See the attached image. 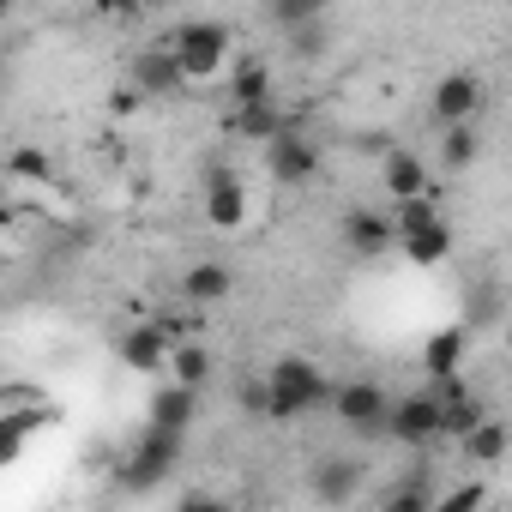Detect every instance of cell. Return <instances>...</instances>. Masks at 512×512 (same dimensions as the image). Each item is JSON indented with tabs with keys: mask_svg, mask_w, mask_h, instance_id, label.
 Masks as SVG:
<instances>
[{
	"mask_svg": "<svg viewBox=\"0 0 512 512\" xmlns=\"http://www.w3.org/2000/svg\"><path fill=\"white\" fill-rule=\"evenodd\" d=\"M476 157H482V133H476V121L440 133V163H446V169H470Z\"/></svg>",
	"mask_w": 512,
	"mask_h": 512,
	"instance_id": "22",
	"label": "cell"
},
{
	"mask_svg": "<svg viewBox=\"0 0 512 512\" xmlns=\"http://www.w3.org/2000/svg\"><path fill=\"white\" fill-rule=\"evenodd\" d=\"M169 350H175V344H169V332H163V326H151V320H145V326H127V332H121V344H115V356H121L133 374H163V368H169Z\"/></svg>",
	"mask_w": 512,
	"mask_h": 512,
	"instance_id": "10",
	"label": "cell"
},
{
	"mask_svg": "<svg viewBox=\"0 0 512 512\" xmlns=\"http://www.w3.org/2000/svg\"><path fill=\"white\" fill-rule=\"evenodd\" d=\"M386 440H398V446H428V440H440V398H434L428 386H416L410 398H392V410H386Z\"/></svg>",
	"mask_w": 512,
	"mask_h": 512,
	"instance_id": "7",
	"label": "cell"
},
{
	"mask_svg": "<svg viewBox=\"0 0 512 512\" xmlns=\"http://www.w3.org/2000/svg\"><path fill=\"white\" fill-rule=\"evenodd\" d=\"M344 247L356 253V260H380V253H392V217L386 211H344Z\"/></svg>",
	"mask_w": 512,
	"mask_h": 512,
	"instance_id": "12",
	"label": "cell"
},
{
	"mask_svg": "<svg viewBox=\"0 0 512 512\" xmlns=\"http://www.w3.org/2000/svg\"><path fill=\"white\" fill-rule=\"evenodd\" d=\"M229 133H241V139H278L284 133V115H278V103H260V109H229Z\"/></svg>",
	"mask_w": 512,
	"mask_h": 512,
	"instance_id": "21",
	"label": "cell"
},
{
	"mask_svg": "<svg viewBox=\"0 0 512 512\" xmlns=\"http://www.w3.org/2000/svg\"><path fill=\"white\" fill-rule=\"evenodd\" d=\"M266 169H272L278 187H308L320 175V145L302 139L296 127H284L278 139H266Z\"/></svg>",
	"mask_w": 512,
	"mask_h": 512,
	"instance_id": "8",
	"label": "cell"
},
{
	"mask_svg": "<svg viewBox=\"0 0 512 512\" xmlns=\"http://www.w3.org/2000/svg\"><path fill=\"white\" fill-rule=\"evenodd\" d=\"M266 19H272L278 31H302V25L326 19V7H320V0H272V7H266Z\"/></svg>",
	"mask_w": 512,
	"mask_h": 512,
	"instance_id": "25",
	"label": "cell"
},
{
	"mask_svg": "<svg viewBox=\"0 0 512 512\" xmlns=\"http://www.w3.org/2000/svg\"><path fill=\"white\" fill-rule=\"evenodd\" d=\"M380 512H434V470L428 464H410L386 482L380 494Z\"/></svg>",
	"mask_w": 512,
	"mask_h": 512,
	"instance_id": "14",
	"label": "cell"
},
{
	"mask_svg": "<svg viewBox=\"0 0 512 512\" xmlns=\"http://www.w3.org/2000/svg\"><path fill=\"white\" fill-rule=\"evenodd\" d=\"M169 368H175V386H187V392H199V386L211 380L205 344H175V350H169Z\"/></svg>",
	"mask_w": 512,
	"mask_h": 512,
	"instance_id": "24",
	"label": "cell"
},
{
	"mask_svg": "<svg viewBox=\"0 0 512 512\" xmlns=\"http://www.w3.org/2000/svg\"><path fill=\"white\" fill-rule=\"evenodd\" d=\"M163 49L175 55V67H181V79H187V85L223 79V73H229V61H235V37H229V25H223V19H181V25H175V37H169Z\"/></svg>",
	"mask_w": 512,
	"mask_h": 512,
	"instance_id": "1",
	"label": "cell"
},
{
	"mask_svg": "<svg viewBox=\"0 0 512 512\" xmlns=\"http://www.w3.org/2000/svg\"><path fill=\"white\" fill-rule=\"evenodd\" d=\"M175 512H229V506H223V500H211V494H187Z\"/></svg>",
	"mask_w": 512,
	"mask_h": 512,
	"instance_id": "31",
	"label": "cell"
},
{
	"mask_svg": "<svg viewBox=\"0 0 512 512\" xmlns=\"http://www.w3.org/2000/svg\"><path fill=\"white\" fill-rule=\"evenodd\" d=\"M235 404H241L247 416H272V398H266V380H260V374H253V380H241V386H235Z\"/></svg>",
	"mask_w": 512,
	"mask_h": 512,
	"instance_id": "27",
	"label": "cell"
},
{
	"mask_svg": "<svg viewBox=\"0 0 512 512\" xmlns=\"http://www.w3.org/2000/svg\"><path fill=\"white\" fill-rule=\"evenodd\" d=\"M434 115H440V127L476 121V115H482V79H476V73H446V79L434 85Z\"/></svg>",
	"mask_w": 512,
	"mask_h": 512,
	"instance_id": "9",
	"label": "cell"
},
{
	"mask_svg": "<svg viewBox=\"0 0 512 512\" xmlns=\"http://www.w3.org/2000/svg\"><path fill=\"white\" fill-rule=\"evenodd\" d=\"M392 247H404V260H416V266H440L446 253H452V223L440 217L434 193L398 205V217H392Z\"/></svg>",
	"mask_w": 512,
	"mask_h": 512,
	"instance_id": "3",
	"label": "cell"
},
{
	"mask_svg": "<svg viewBox=\"0 0 512 512\" xmlns=\"http://www.w3.org/2000/svg\"><path fill=\"white\" fill-rule=\"evenodd\" d=\"M109 109H115V115H133V109H139V91L115 85V91H109Z\"/></svg>",
	"mask_w": 512,
	"mask_h": 512,
	"instance_id": "30",
	"label": "cell"
},
{
	"mask_svg": "<svg viewBox=\"0 0 512 512\" xmlns=\"http://www.w3.org/2000/svg\"><path fill=\"white\" fill-rule=\"evenodd\" d=\"M13 175H19V181H49V157H43V151H19V157H13Z\"/></svg>",
	"mask_w": 512,
	"mask_h": 512,
	"instance_id": "29",
	"label": "cell"
},
{
	"mask_svg": "<svg viewBox=\"0 0 512 512\" xmlns=\"http://www.w3.org/2000/svg\"><path fill=\"white\" fill-rule=\"evenodd\" d=\"M175 464H181V434L145 428V434H139V440L127 446V458H121L115 482H121L127 494H151L157 482H169V476H175Z\"/></svg>",
	"mask_w": 512,
	"mask_h": 512,
	"instance_id": "4",
	"label": "cell"
},
{
	"mask_svg": "<svg viewBox=\"0 0 512 512\" xmlns=\"http://www.w3.org/2000/svg\"><path fill=\"white\" fill-rule=\"evenodd\" d=\"M260 380H266V398H272V416L266 422H296V416L332 404V380L308 356H278L272 374H260Z\"/></svg>",
	"mask_w": 512,
	"mask_h": 512,
	"instance_id": "2",
	"label": "cell"
},
{
	"mask_svg": "<svg viewBox=\"0 0 512 512\" xmlns=\"http://www.w3.org/2000/svg\"><path fill=\"white\" fill-rule=\"evenodd\" d=\"M464 356H470V332L464 326H440L428 338V350H422V368H428V380H452V374H464Z\"/></svg>",
	"mask_w": 512,
	"mask_h": 512,
	"instance_id": "15",
	"label": "cell"
},
{
	"mask_svg": "<svg viewBox=\"0 0 512 512\" xmlns=\"http://www.w3.org/2000/svg\"><path fill=\"white\" fill-rule=\"evenodd\" d=\"M49 422H55V410H49V404L19 410V416H0V470H7V464H13V458H19V452L49 428Z\"/></svg>",
	"mask_w": 512,
	"mask_h": 512,
	"instance_id": "18",
	"label": "cell"
},
{
	"mask_svg": "<svg viewBox=\"0 0 512 512\" xmlns=\"http://www.w3.org/2000/svg\"><path fill=\"white\" fill-rule=\"evenodd\" d=\"M193 410H199V392H187V386H157V392H151V422H145V428L187 434V428H193Z\"/></svg>",
	"mask_w": 512,
	"mask_h": 512,
	"instance_id": "17",
	"label": "cell"
},
{
	"mask_svg": "<svg viewBox=\"0 0 512 512\" xmlns=\"http://www.w3.org/2000/svg\"><path fill=\"white\" fill-rule=\"evenodd\" d=\"M308 488H314L320 506H344V500L362 494V464H356V458H320V464L308 470Z\"/></svg>",
	"mask_w": 512,
	"mask_h": 512,
	"instance_id": "13",
	"label": "cell"
},
{
	"mask_svg": "<svg viewBox=\"0 0 512 512\" xmlns=\"http://www.w3.org/2000/svg\"><path fill=\"white\" fill-rule=\"evenodd\" d=\"M332 410H338L344 428H356V434H368V440H386V410H392L386 386H374V380H344V386H332Z\"/></svg>",
	"mask_w": 512,
	"mask_h": 512,
	"instance_id": "5",
	"label": "cell"
},
{
	"mask_svg": "<svg viewBox=\"0 0 512 512\" xmlns=\"http://www.w3.org/2000/svg\"><path fill=\"white\" fill-rule=\"evenodd\" d=\"M386 193L398 199V205H410V199H422L428 193V163L416 157V151H386Z\"/></svg>",
	"mask_w": 512,
	"mask_h": 512,
	"instance_id": "19",
	"label": "cell"
},
{
	"mask_svg": "<svg viewBox=\"0 0 512 512\" xmlns=\"http://www.w3.org/2000/svg\"><path fill=\"white\" fill-rule=\"evenodd\" d=\"M290 43H296V55H320V49H326V19H314V25L290 31Z\"/></svg>",
	"mask_w": 512,
	"mask_h": 512,
	"instance_id": "28",
	"label": "cell"
},
{
	"mask_svg": "<svg viewBox=\"0 0 512 512\" xmlns=\"http://www.w3.org/2000/svg\"><path fill=\"white\" fill-rule=\"evenodd\" d=\"M205 217L217 229H241L247 223V187H241L235 169H211L205 175Z\"/></svg>",
	"mask_w": 512,
	"mask_h": 512,
	"instance_id": "11",
	"label": "cell"
},
{
	"mask_svg": "<svg viewBox=\"0 0 512 512\" xmlns=\"http://www.w3.org/2000/svg\"><path fill=\"white\" fill-rule=\"evenodd\" d=\"M175 290H181V302H187V308H211V302H223V296L235 290V278H229V266H217V260H199V266H193V272H187Z\"/></svg>",
	"mask_w": 512,
	"mask_h": 512,
	"instance_id": "20",
	"label": "cell"
},
{
	"mask_svg": "<svg viewBox=\"0 0 512 512\" xmlns=\"http://www.w3.org/2000/svg\"><path fill=\"white\" fill-rule=\"evenodd\" d=\"M464 452H470L476 464H500V458H506V422H500V416H482V422L464 434Z\"/></svg>",
	"mask_w": 512,
	"mask_h": 512,
	"instance_id": "23",
	"label": "cell"
},
{
	"mask_svg": "<svg viewBox=\"0 0 512 512\" xmlns=\"http://www.w3.org/2000/svg\"><path fill=\"white\" fill-rule=\"evenodd\" d=\"M127 91H139V103H163V97H181L187 79H181V67H175V55L163 43H145L127 61Z\"/></svg>",
	"mask_w": 512,
	"mask_h": 512,
	"instance_id": "6",
	"label": "cell"
},
{
	"mask_svg": "<svg viewBox=\"0 0 512 512\" xmlns=\"http://www.w3.org/2000/svg\"><path fill=\"white\" fill-rule=\"evenodd\" d=\"M482 500H488V482H458L446 500H434V512H482Z\"/></svg>",
	"mask_w": 512,
	"mask_h": 512,
	"instance_id": "26",
	"label": "cell"
},
{
	"mask_svg": "<svg viewBox=\"0 0 512 512\" xmlns=\"http://www.w3.org/2000/svg\"><path fill=\"white\" fill-rule=\"evenodd\" d=\"M272 103V67L266 61H229V109H260Z\"/></svg>",
	"mask_w": 512,
	"mask_h": 512,
	"instance_id": "16",
	"label": "cell"
}]
</instances>
